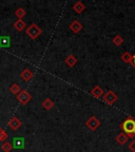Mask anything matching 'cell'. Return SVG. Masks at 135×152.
Wrapping results in <instances>:
<instances>
[{
  "label": "cell",
  "instance_id": "9c48e42d",
  "mask_svg": "<svg viewBox=\"0 0 135 152\" xmlns=\"http://www.w3.org/2000/svg\"><path fill=\"white\" fill-rule=\"evenodd\" d=\"M69 28H70V30L73 32V33L78 34L79 32L82 30V24H81L78 20H74V21L71 22V24H70Z\"/></svg>",
  "mask_w": 135,
  "mask_h": 152
},
{
  "label": "cell",
  "instance_id": "277c9868",
  "mask_svg": "<svg viewBox=\"0 0 135 152\" xmlns=\"http://www.w3.org/2000/svg\"><path fill=\"white\" fill-rule=\"evenodd\" d=\"M100 125H101V123L95 115H92L88 121H85V126L90 131H96L100 127Z\"/></svg>",
  "mask_w": 135,
  "mask_h": 152
},
{
  "label": "cell",
  "instance_id": "5b68a950",
  "mask_svg": "<svg viewBox=\"0 0 135 152\" xmlns=\"http://www.w3.org/2000/svg\"><path fill=\"white\" fill-rule=\"evenodd\" d=\"M102 99H104V102H106V104H110V106H113V104L118 100V96H117V94L115 92L110 90V91H108L106 94H104Z\"/></svg>",
  "mask_w": 135,
  "mask_h": 152
},
{
  "label": "cell",
  "instance_id": "cb8c5ba5",
  "mask_svg": "<svg viewBox=\"0 0 135 152\" xmlns=\"http://www.w3.org/2000/svg\"><path fill=\"white\" fill-rule=\"evenodd\" d=\"M132 56H133V58H132V62H131V64H132L133 68L135 69V54H133Z\"/></svg>",
  "mask_w": 135,
  "mask_h": 152
},
{
  "label": "cell",
  "instance_id": "8fae6325",
  "mask_svg": "<svg viewBox=\"0 0 135 152\" xmlns=\"http://www.w3.org/2000/svg\"><path fill=\"white\" fill-rule=\"evenodd\" d=\"M24 138L23 137H15L13 140V147L17 149H23L24 148Z\"/></svg>",
  "mask_w": 135,
  "mask_h": 152
},
{
  "label": "cell",
  "instance_id": "7c38bea8",
  "mask_svg": "<svg viewBox=\"0 0 135 152\" xmlns=\"http://www.w3.org/2000/svg\"><path fill=\"white\" fill-rule=\"evenodd\" d=\"M115 140H116V142H118L120 146H123L125 144H127V142L129 140V136L127 135V134H125L123 132H121V133H119L118 135L116 136Z\"/></svg>",
  "mask_w": 135,
  "mask_h": 152
},
{
  "label": "cell",
  "instance_id": "7a4b0ae2",
  "mask_svg": "<svg viewBox=\"0 0 135 152\" xmlns=\"http://www.w3.org/2000/svg\"><path fill=\"white\" fill-rule=\"evenodd\" d=\"M41 32H42V30H41L36 23L30 24V26L26 28V34L31 38V39H33V40L37 39V38L40 36Z\"/></svg>",
  "mask_w": 135,
  "mask_h": 152
},
{
  "label": "cell",
  "instance_id": "2e32d148",
  "mask_svg": "<svg viewBox=\"0 0 135 152\" xmlns=\"http://www.w3.org/2000/svg\"><path fill=\"white\" fill-rule=\"evenodd\" d=\"M132 58H133L132 54L129 52H125L120 56V59L123 60L125 64H131V62H132Z\"/></svg>",
  "mask_w": 135,
  "mask_h": 152
},
{
  "label": "cell",
  "instance_id": "ac0fdd59",
  "mask_svg": "<svg viewBox=\"0 0 135 152\" xmlns=\"http://www.w3.org/2000/svg\"><path fill=\"white\" fill-rule=\"evenodd\" d=\"M15 15H16V17H18V19H22L23 17H26V11L23 7H18V9L15 11Z\"/></svg>",
  "mask_w": 135,
  "mask_h": 152
},
{
  "label": "cell",
  "instance_id": "4fadbf2b",
  "mask_svg": "<svg viewBox=\"0 0 135 152\" xmlns=\"http://www.w3.org/2000/svg\"><path fill=\"white\" fill-rule=\"evenodd\" d=\"M14 28L16 31L22 32L24 28H26V23L22 20V19H17L16 21L14 22Z\"/></svg>",
  "mask_w": 135,
  "mask_h": 152
},
{
  "label": "cell",
  "instance_id": "d6986e66",
  "mask_svg": "<svg viewBox=\"0 0 135 152\" xmlns=\"http://www.w3.org/2000/svg\"><path fill=\"white\" fill-rule=\"evenodd\" d=\"M113 43L116 47H119V45H121L123 43V36L121 35H119V34H117V35H115L114 36V38H113Z\"/></svg>",
  "mask_w": 135,
  "mask_h": 152
},
{
  "label": "cell",
  "instance_id": "9a60e30c",
  "mask_svg": "<svg viewBox=\"0 0 135 152\" xmlns=\"http://www.w3.org/2000/svg\"><path fill=\"white\" fill-rule=\"evenodd\" d=\"M53 107H54V102H53V99H51V98H45L42 102V108L45 110H47V111L51 110Z\"/></svg>",
  "mask_w": 135,
  "mask_h": 152
},
{
  "label": "cell",
  "instance_id": "30bf717a",
  "mask_svg": "<svg viewBox=\"0 0 135 152\" xmlns=\"http://www.w3.org/2000/svg\"><path fill=\"white\" fill-rule=\"evenodd\" d=\"M77 61H78V59L72 54L69 55V56H66V58L64 59V62H66V66H69V68H74L76 66V64H77Z\"/></svg>",
  "mask_w": 135,
  "mask_h": 152
},
{
  "label": "cell",
  "instance_id": "3957f363",
  "mask_svg": "<svg viewBox=\"0 0 135 152\" xmlns=\"http://www.w3.org/2000/svg\"><path fill=\"white\" fill-rule=\"evenodd\" d=\"M16 98L21 106H26V104H28L32 100V95L28 93V91L21 90L16 95Z\"/></svg>",
  "mask_w": 135,
  "mask_h": 152
},
{
  "label": "cell",
  "instance_id": "e0dca14e",
  "mask_svg": "<svg viewBox=\"0 0 135 152\" xmlns=\"http://www.w3.org/2000/svg\"><path fill=\"white\" fill-rule=\"evenodd\" d=\"M0 47L1 48L9 47V38L7 36H1L0 37Z\"/></svg>",
  "mask_w": 135,
  "mask_h": 152
},
{
  "label": "cell",
  "instance_id": "44dd1931",
  "mask_svg": "<svg viewBox=\"0 0 135 152\" xmlns=\"http://www.w3.org/2000/svg\"><path fill=\"white\" fill-rule=\"evenodd\" d=\"M13 149V146L11 142H4L2 144V146H1V150H2L3 152H11Z\"/></svg>",
  "mask_w": 135,
  "mask_h": 152
},
{
  "label": "cell",
  "instance_id": "ffe728a7",
  "mask_svg": "<svg viewBox=\"0 0 135 152\" xmlns=\"http://www.w3.org/2000/svg\"><path fill=\"white\" fill-rule=\"evenodd\" d=\"M20 91H21V88L19 87L18 83H13V85H11V87H9V92L14 95H17Z\"/></svg>",
  "mask_w": 135,
  "mask_h": 152
},
{
  "label": "cell",
  "instance_id": "603a6c76",
  "mask_svg": "<svg viewBox=\"0 0 135 152\" xmlns=\"http://www.w3.org/2000/svg\"><path fill=\"white\" fill-rule=\"evenodd\" d=\"M129 150L131 152H135V140H133L132 142L129 144Z\"/></svg>",
  "mask_w": 135,
  "mask_h": 152
},
{
  "label": "cell",
  "instance_id": "7402d4cb",
  "mask_svg": "<svg viewBox=\"0 0 135 152\" xmlns=\"http://www.w3.org/2000/svg\"><path fill=\"white\" fill-rule=\"evenodd\" d=\"M7 137H9V135H7V133L5 132V131L3 130L2 128H0V142H7Z\"/></svg>",
  "mask_w": 135,
  "mask_h": 152
},
{
  "label": "cell",
  "instance_id": "52a82bcc",
  "mask_svg": "<svg viewBox=\"0 0 135 152\" xmlns=\"http://www.w3.org/2000/svg\"><path fill=\"white\" fill-rule=\"evenodd\" d=\"M33 76H34L33 72H32L30 69H28V68H26V69L20 73V78H21L23 81H26V83L31 81L32 78H33Z\"/></svg>",
  "mask_w": 135,
  "mask_h": 152
},
{
  "label": "cell",
  "instance_id": "5bb4252c",
  "mask_svg": "<svg viewBox=\"0 0 135 152\" xmlns=\"http://www.w3.org/2000/svg\"><path fill=\"white\" fill-rule=\"evenodd\" d=\"M73 10L75 11V13H77V14H81V13L83 12L85 10V5L83 2H81V1H77V2L74 3L73 5Z\"/></svg>",
  "mask_w": 135,
  "mask_h": 152
},
{
  "label": "cell",
  "instance_id": "8992f818",
  "mask_svg": "<svg viewBox=\"0 0 135 152\" xmlns=\"http://www.w3.org/2000/svg\"><path fill=\"white\" fill-rule=\"evenodd\" d=\"M7 126L9 127V129H11V130L17 131L19 128H20V127L22 126V123L17 116H13L12 118L9 121V123H7Z\"/></svg>",
  "mask_w": 135,
  "mask_h": 152
},
{
  "label": "cell",
  "instance_id": "6da1fadb",
  "mask_svg": "<svg viewBox=\"0 0 135 152\" xmlns=\"http://www.w3.org/2000/svg\"><path fill=\"white\" fill-rule=\"evenodd\" d=\"M119 128L125 134L129 136V137H134L135 136V118L133 117H128L126 118L123 123L119 125Z\"/></svg>",
  "mask_w": 135,
  "mask_h": 152
},
{
  "label": "cell",
  "instance_id": "ba28073f",
  "mask_svg": "<svg viewBox=\"0 0 135 152\" xmlns=\"http://www.w3.org/2000/svg\"><path fill=\"white\" fill-rule=\"evenodd\" d=\"M90 93L95 98H101L104 94V90H102V88L100 86H95L94 88H92V90L90 91Z\"/></svg>",
  "mask_w": 135,
  "mask_h": 152
}]
</instances>
